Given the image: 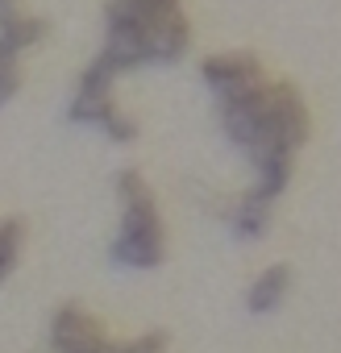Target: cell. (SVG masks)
I'll return each mask as SVG.
<instances>
[{
    "instance_id": "1",
    "label": "cell",
    "mask_w": 341,
    "mask_h": 353,
    "mask_svg": "<svg viewBox=\"0 0 341 353\" xmlns=\"http://www.w3.org/2000/svg\"><path fill=\"white\" fill-rule=\"evenodd\" d=\"M117 200H121V225L108 245V262L117 270H154L166 258V229L162 212L154 204L150 183L142 179V170H121L117 174Z\"/></svg>"
},
{
    "instance_id": "2",
    "label": "cell",
    "mask_w": 341,
    "mask_h": 353,
    "mask_svg": "<svg viewBox=\"0 0 341 353\" xmlns=\"http://www.w3.org/2000/svg\"><path fill=\"white\" fill-rule=\"evenodd\" d=\"M312 133V117L304 96L291 83H271V112H266V133L262 141L246 154V158H262V154H295Z\"/></svg>"
},
{
    "instance_id": "3",
    "label": "cell",
    "mask_w": 341,
    "mask_h": 353,
    "mask_svg": "<svg viewBox=\"0 0 341 353\" xmlns=\"http://www.w3.org/2000/svg\"><path fill=\"white\" fill-rule=\"evenodd\" d=\"M266 112H271V83H254V88H246V92H237V96H225V100H217V117H221V129H225V137L242 150V154H250L258 141H262V133H266Z\"/></svg>"
},
{
    "instance_id": "4",
    "label": "cell",
    "mask_w": 341,
    "mask_h": 353,
    "mask_svg": "<svg viewBox=\"0 0 341 353\" xmlns=\"http://www.w3.org/2000/svg\"><path fill=\"white\" fill-rule=\"evenodd\" d=\"M113 79H117V71L96 54V63L79 75V88H75V96H71L67 117H71L75 125H92V129H100V121L117 108V104H113Z\"/></svg>"
},
{
    "instance_id": "5",
    "label": "cell",
    "mask_w": 341,
    "mask_h": 353,
    "mask_svg": "<svg viewBox=\"0 0 341 353\" xmlns=\"http://www.w3.org/2000/svg\"><path fill=\"white\" fill-rule=\"evenodd\" d=\"M200 79L208 83V92L217 100H225V96H237V92L254 88L262 79V63L254 54H246V50H237V54H213V59L200 63Z\"/></svg>"
},
{
    "instance_id": "6",
    "label": "cell",
    "mask_w": 341,
    "mask_h": 353,
    "mask_svg": "<svg viewBox=\"0 0 341 353\" xmlns=\"http://www.w3.org/2000/svg\"><path fill=\"white\" fill-rule=\"evenodd\" d=\"M100 341H104V324L92 312H84L79 303H63L50 316V349L55 353H79Z\"/></svg>"
},
{
    "instance_id": "7",
    "label": "cell",
    "mask_w": 341,
    "mask_h": 353,
    "mask_svg": "<svg viewBox=\"0 0 341 353\" xmlns=\"http://www.w3.org/2000/svg\"><path fill=\"white\" fill-rule=\"evenodd\" d=\"M188 42H192V26H188V17H184L179 9H170V13L154 17L150 30H146L150 63H162V67H166V63H179L184 50H188Z\"/></svg>"
},
{
    "instance_id": "8",
    "label": "cell",
    "mask_w": 341,
    "mask_h": 353,
    "mask_svg": "<svg viewBox=\"0 0 341 353\" xmlns=\"http://www.w3.org/2000/svg\"><path fill=\"white\" fill-rule=\"evenodd\" d=\"M287 291H291V266L287 262H275V266L258 270L254 283L246 287V312L250 316H271L275 307H283Z\"/></svg>"
},
{
    "instance_id": "9",
    "label": "cell",
    "mask_w": 341,
    "mask_h": 353,
    "mask_svg": "<svg viewBox=\"0 0 341 353\" xmlns=\"http://www.w3.org/2000/svg\"><path fill=\"white\" fill-rule=\"evenodd\" d=\"M271 208H275V200L262 196L258 188H250L246 196H237V204H233V212H229L233 237H237V241H258V237H266V229H271Z\"/></svg>"
},
{
    "instance_id": "10",
    "label": "cell",
    "mask_w": 341,
    "mask_h": 353,
    "mask_svg": "<svg viewBox=\"0 0 341 353\" xmlns=\"http://www.w3.org/2000/svg\"><path fill=\"white\" fill-rule=\"evenodd\" d=\"M254 166V188L271 200H279L291 183V154H262V158H250Z\"/></svg>"
},
{
    "instance_id": "11",
    "label": "cell",
    "mask_w": 341,
    "mask_h": 353,
    "mask_svg": "<svg viewBox=\"0 0 341 353\" xmlns=\"http://www.w3.org/2000/svg\"><path fill=\"white\" fill-rule=\"evenodd\" d=\"M42 38H46V21H42V17H26V13H17L13 21L0 26V42H5L13 54H21V50L38 46Z\"/></svg>"
},
{
    "instance_id": "12",
    "label": "cell",
    "mask_w": 341,
    "mask_h": 353,
    "mask_svg": "<svg viewBox=\"0 0 341 353\" xmlns=\"http://www.w3.org/2000/svg\"><path fill=\"white\" fill-rule=\"evenodd\" d=\"M21 237H26L21 221H13V216L0 221V283L13 274V266H17V258H21Z\"/></svg>"
},
{
    "instance_id": "13",
    "label": "cell",
    "mask_w": 341,
    "mask_h": 353,
    "mask_svg": "<svg viewBox=\"0 0 341 353\" xmlns=\"http://www.w3.org/2000/svg\"><path fill=\"white\" fill-rule=\"evenodd\" d=\"M17 88H21V79H17V54L0 42V108L17 96Z\"/></svg>"
},
{
    "instance_id": "14",
    "label": "cell",
    "mask_w": 341,
    "mask_h": 353,
    "mask_svg": "<svg viewBox=\"0 0 341 353\" xmlns=\"http://www.w3.org/2000/svg\"><path fill=\"white\" fill-rule=\"evenodd\" d=\"M100 133L108 137V141H117V145H125V141H133L137 137V125H133V117H125L121 108H113L104 121H100Z\"/></svg>"
},
{
    "instance_id": "15",
    "label": "cell",
    "mask_w": 341,
    "mask_h": 353,
    "mask_svg": "<svg viewBox=\"0 0 341 353\" xmlns=\"http://www.w3.org/2000/svg\"><path fill=\"white\" fill-rule=\"evenodd\" d=\"M117 353H166V332H162V328H150V332L125 341Z\"/></svg>"
},
{
    "instance_id": "16",
    "label": "cell",
    "mask_w": 341,
    "mask_h": 353,
    "mask_svg": "<svg viewBox=\"0 0 341 353\" xmlns=\"http://www.w3.org/2000/svg\"><path fill=\"white\" fill-rule=\"evenodd\" d=\"M142 5H150V13H170V9H179V0H142Z\"/></svg>"
},
{
    "instance_id": "17",
    "label": "cell",
    "mask_w": 341,
    "mask_h": 353,
    "mask_svg": "<svg viewBox=\"0 0 341 353\" xmlns=\"http://www.w3.org/2000/svg\"><path fill=\"white\" fill-rule=\"evenodd\" d=\"M13 17H17V5H13V0H0V26L13 21Z\"/></svg>"
},
{
    "instance_id": "18",
    "label": "cell",
    "mask_w": 341,
    "mask_h": 353,
    "mask_svg": "<svg viewBox=\"0 0 341 353\" xmlns=\"http://www.w3.org/2000/svg\"><path fill=\"white\" fill-rule=\"evenodd\" d=\"M117 349H121V345H113V341L104 336L100 345H92V349H79V353H117Z\"/></svg>"
}]
</instances>
